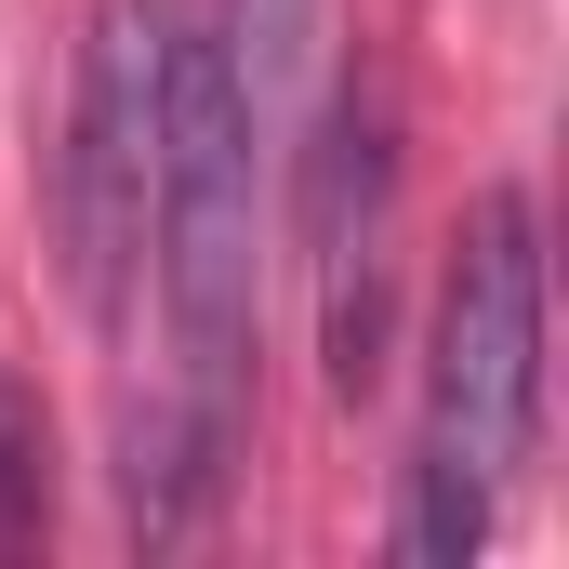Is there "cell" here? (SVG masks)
<instances>
[{"mask_svg": "<svg viewBox=\"0 0 569 569\" xmlns=\"http://www.w3.org/2000/svg\"><path fill=\"white\" fill-rule=\"evenodd\" d=\"M318 358H331V398H371L385 371V239H398V146L385 107L345 80L331 93V133H318Z\"/></svg>", "mask_w": 569, "mask_h": 569, "instance_id": "4", "label": "cell"}, {"mask_svg": "<svg viewBox=\"0 0 569 569\" xmlns=\"http://www.w3.org/2000/svg\"><path fill=\"white\" fill-rule=\"evenodd\" d=\"M530 425H543V239H530V199L490 186L463 212L425 331V425H411V517H398L411 569H463L490 543V503L530 463Z\"/></svg>", "mask_w": 569, "mask_h": 569, "instance_id": "1", "label": "cell"}, {"mask_svg": "<svg viewBox=\"0 0 569 569\" xmlns=\"http://www.w3.org/2000/svg\"><path fill=\"white\" fill-rule=\"evenodd\" d=\"M53 212H67V291H80V318L120 331L133 318V266H146V212H159V0H93Z\"/></svg>", "mask_w": 569, "mask_h": 569, "instance_id": "3", "label": "cell"}, {"mask_svg": "<svg viewBox=\"0 0 569 569\" xmlns=\"http://www.w3.org/2000/svg\"><path fill=\"white\" fill-rule=\"evenodd\" d=\"M159 318L186 371V425L226 450L239 425V358H252V53L212 0H159Z\"/></svg>", "mask_w": 569, "mask_h": 569, "instance_id": "2", "label": "cell"}, {"mask_svg": "<svg viewBox=\"0 0 569 569\" xmlns=\"http://www.w3.org/2000/svg\"><path fill=\"white\" fill-rule=\"evenodd\" d=\"M291 13H305V0H252V13H239V53H279V40H291Z\"/></svg>", "mask_w": 569, "mask_h": 569, "instance_id": "6", "label": "cell"}, {"mask_svg": "<svg viewBox=\"0 0 569 569\" xmlns=\"http://www.w3.org/2000/svg\"><path fill=\"white\" fill-rule=\"evenodd\" d=\"M53 450H40V398L0 371V557H27L40 543V503H53V477H40Z\"/></svg>", "mask_w": 569, "mask_h": 569, "instance_id": "5", "label": "cell"}]
</instances>
